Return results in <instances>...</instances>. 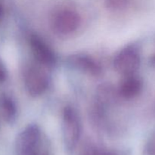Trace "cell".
I'll return each mask as SVG.
<instances>
[{"mask_svg":"<svg viewBox=\"0 0 155 155\" xmlns=\"http://www.w3.org/2000/svg\"><path fill=\"white\" fill-rule=\"evenodd\" d=\"M66 62L71 68L89 76L98 77L101 74L100 64L88 54L82 53L71 54L67 58Z\"/></svg>","mask_w":155,"mask_h":155,"instance_id":"obj_7","label":"cell"},{"mask_svg":"<svg viewBox=\"0 0 155 155\" xmlns=\"http://www.w3.org/2000/svg\"><path fill=\"white\" fill-rule=\"evenodd\" d=\"M7 78V70L2 61L0 59V83H3Z\"/></svg>","mask_w":155,"mask_h":155,"instance_id":"obj_13","label":"cell"},{"mask_svg":"<svg viewBox=\"0 0 155 155\" xmlns=\"http://www.w3.org/2000/svg\"><path fill=\"white\" fill-rule=\"evenodd\" d=\"M134 0H104V4L107 9L112 12H122L128 9Z\"/></svg>","mask_w":155,"mask_h":155,"instance_id":"obj_10","label":"cell"},{"mask_svg":"<svg viewBox=\"0 0 155 155\" xmlns=\"http://www.w3.org/2000/svg\"><path fill=\"white\" fill-rule=\"evenodd\" d=\"M0 113L7 123H13L17 116V107L15 101L8 95L0 98Z\"/></svg>","mask_w":155,"mask_h":155,"instance_id":"obj_9","label":"cell"},{"mask_svg":"<svg viewBox=\"0 0 155 155\" xmlns=\"http://www.w3.org/2000/svg\"><path fill=\"white\" fill-rule=\"evenodd\" d=\"M143 89V81L136 74L124 76L118 86V94L125 99H132L140 95Z\"/></svg>","mask_w":155,"mask_h":155,"instance_id":"obj_8","label":"cell"},{"mask_svg":"<svg viewBox=\"0 0 155 155\" xmlns=\"http://www.w3.org/2000/svg\"><path fill=\"white\" fill-rule=\"evenodd\" d=\"M44 68L45 67L36 63V64L27 65L24 70V87L31 96H40L48 89L50 78Z\"/></svg>","mask_w":155,"mask_h":155,"instance_id":"obj_3","label":"cell"},{"mask_svg":"<svg viewBox=\"0 0 155 155\" xmlns=\"http://www.w3.org/2000/svg\"><path fill=\"white\" fill-rule=\"evenodd\" d=\"M2 17H3V8L1 3H0V21H1L2 19Z\"/></svg>","mask_w":155,"mask_h":155,"instance_id":"obj_15","label":"cell"},{"mask_svg":"<svg viewBox=\"0 0 155 155\" xmlns=\"http://www.w3.org/2000/svg\"><path fill=\"white\" fill-rule=\"evenodd\" d=\"M62 139L65 150L72 154L77 148L82 133V124L77 110L71 106H66L62 113Z\"/></svg>","mask_w":155,"mask_h":155,"instance_id":"obj_1","label":"cell"},{"mask_svg":"<svg viewBox=\"0 0 155 155\" xmlns=\"http://www.w3.org/2000/svg\"><path fill=\"white\" fill-rule=\"evenodd\" d=\"M82 23L81 15L71 8H61L51 17V27L53 31L58 35H71L75 33Z\"/></svg>","mask_w":155,"mask_h":155,"instance_id":"obj_4","label":"cell"},{"mask_svg":"<svg viewBox=\"0 0 155 155\" xmlns=\"http://www.w3.org/2000/svg\"><path fill=\"white\" fill-rule=\"evenodd\" d=\"M145 155H155V130L147 140L144 150Z\"/></svg>","mask_w":155,"mask_h":155,"instance_id":"obj_11","label":"cell"},{"mask_svg":"<svg viewBox=\"0 0 155 155\" xmlns=\"http://www.w3.org/2000/svg\"><path fill=\"white\" fill-rule=\"evenodd\" d=\"M45 148L42 131L35 124L27 126L17 137L16 155H39Z\"/></svg>","mask_w":155,"mask_h":155,"instance_id":"obj_2","label":"cell"},{"mask_svg":"<svg viewBox=\"0 0 155 155\" xmlns=\"http://www.w3.org/2000/svg\"><path fill=\"white\" fill-rule=\"evenodd\" d=\"M30 49L36 63L45 68H51L56 64V55L48 43L36 33L29 37Z\"/></svg>","mask_w":155,"mask_h":155,"instance_id":"obj_6","label":"cell"},{"mask_svg":"<svg viewBox=\"0 0 155 155\" xmlns=\"http://www.w3.org/2000/svg\"><path fill=\"white\" fill-rule=\"evenodd\" d=\"M82 155H116L112 151L103 148L91 147L86 149Z\"/></svg>","mask_w":155,"mask_h":155,"instance_id":"obj_12","label":"cell"},{"mask_svg":"<svg viewBox=\"0 0 155 155\" xmlns=\"http://www.w3.org/2000/svg\"><path fill=\"white\" fill-rule=\"evenodd\" d=\"M114 68L123 76L136 74L141 64V53L135 45H128L121 48L114 56Z\"/></svg>","mask_w":155,"mask_h":155,"instance_id":"obj_5","label":"cell"},{"mask_svg":"<svg viewBox=\"0 0 155 155\" xmlns=\"http://www.w3.org/2000/svg\"><path fill=\"white\" fill-rule=\"evenodd\" d=\"M150 60H151V64L155 65V51H154V54H153V55L151 56V59H150Z\"/></svg>","mask_w":155,"mask_h":155,"instance_id":"obj_14","label":"cell"}]
</instances>
